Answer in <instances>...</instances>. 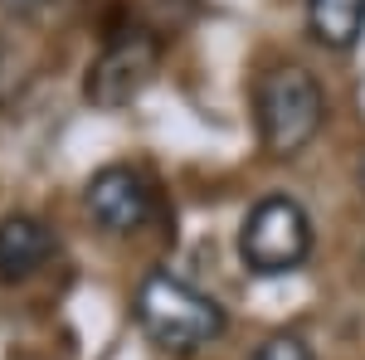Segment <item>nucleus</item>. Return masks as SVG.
<instances>
[{
    "label": "nucleus",
    "mask_w": 365,
    "mask_h": 360,
    "mask_svg": "<svg viewBox=\"0 0 365 360\" xmlns=\"http://www.w3.org/2000/svg\"><path fill=\"white\" fill-rule=\"evenodd\" d=\"M312 253V220L292 195H263L239 224V258L253 277L297 273Z\"/></svg>",
    "instance_id": "3"
},
{
    "label": "nucleus",
    "mask_w": 365,
    "mask_h": 360,
    "mask_svg": "<svg viewBox=\"0 0 365 360\" xmlns=\"http://www.w3.org/2000/svg\"><path fill=\"white\" fill-rule=\"evenodd\" d=\"M249 360H317V356H312V346L297 331H273V336H263V341L253 346Z\"/></svg>",
    "instance_id": "8"
},
{
    "label": "nucleus",
    "mask_w": 365,
    "mask_h": 360,
    "mask_svg": "<svg viewBox=\"0 0 365 360\" xmlns=\"http://www.w3.org/2000/svg\"><path fill=\"white\" fill-rule=\"evenodd\" d=\"M44 5H49V0H0V10H5V15H15V20H34Z\"/></svg>",
    "instance_id": "9"
},
{
    "label": "nucleus",
    "mask_w": 365,
    "mask_h": 360,
    "mask_svg": "<svg viewBox=\"0 0 365 360\" xmlns=\"http://www.w3.org/2000/svg\"><path fill=\"white\" fill-rule=\"evenodd\" d=\"M253 122L268 156H297L327 122V93L302 63H278L253 88Z\"/></svg>",
    "instance_id": "2"
},
{
    "label": "nucleus",
    "mask_w": 365,
    "mask_h": 360,
    "mask_svg": "<svg viewBox=\"0 0 365 360\" xmlns=\"http://www.w3.org/2000/svg\"><path fill=\"white\" fill-rule=\"evenodd\" d=\"M307 29L322 49H356L365 34V0H307Z\"/></svg>",
    "instance_id": "7"
},
{
    "label": "nucleus",
    "mask_w": 365,
    "mask_h": 360,
    "mask_svg": "<svg viewBox=\"0 0 365 360\" xmlns=\"http://www.w3.org/2000/svg\"><path fill=\"white\" fill-rule=\"evenodd\" d=\"M54 229L39 215H5L0 220V282H25L54 258Z\"/></svg>",
    "instance_id": "6"
},
{
    "label": "nucleus",
    "mask_w": 365,
    "mask_h": 360,
    "mask_svg": "<svg viewBox=\"0 0 365 360\" xmlns=\"http://www.w3.org/2000/svg\"><path fill=\"white\" fill-rule=\"evenodd\" d=\"M361 180H365V170H361Z\"/></svg>",
    "instance_id": "10"
},
{
    "label": "nucleus",
    "mask_w": 365,
    "mask_h": 360,
    "mask_svg": "<svg viewBox=\"0 0 365 360\" xmlns=\"http://www.w3.org/2000/svg\"><path fill=\"white\" fill-rule=\"evenodd\" d=\"M132 317H137L141 336L151 346H161L170 356H190L200 346L220 341L229 326L225 307L215 302L210 292H200L195 282L166 273V268H151L137 282V297H132Z\"/></svg>",
    "instance_id": "1"
},
{
    "label": "nucleus",
    "mask_w": 365,
    "mask_h": 360,
    "mask_svg": "<svg viewBox=\"0 0 365 360\" xmlns=\"http://www.w3.org/2000/svg\"><path fill=\"white\" fill-rule=\"evenodd\" d=\"M83 205L93 224L103 234H137L146 229L151 210H156V195L146 185V175L132 166H103L83 190Z\"/></svg>",
    "instance_id": "5"
},
{
    "label": "nucleus",
    "mask_w": 365,
    "mask_h": 360,
    "mask_svg": "<svg viewBox=\"0 0 365 360\" xmlns=\"http://www.w3.org/2000/svg\"><path fill=\"white\" fill-rule=\"evenodd\" d=\"M156 63H161V44L156 34L146 29H127L103 44V54L88 63V78H83V98L98 112H117L127 103H137L146 83L156 78Z\"/></svg>",
    "instance_id": "4"
}]
</instances>
